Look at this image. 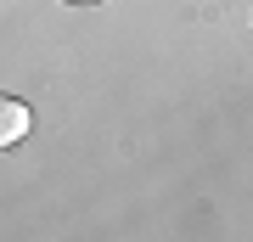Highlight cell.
I'll use <instances>...</instances> for the list:
<instances>
[{"label":"cell","instance_id":"cell-1","mask_svg":"<svg viewBox=\"0 0 253 242\" xmlns=\"http://www.w3.org/2000/svg\"><path fill=\"white\" fill-rule=\"evenodd\" d=\"M28 130H34L28 101H17V96H6V90H0V152H11V146H17Z\"/></svg>","mask_w":253,"mask_h":242},{"label":"cell","instance_id":"cell-2","mask_svg":"<svg viewBox=\"0 0 253 242\" xmlns=\"http://www.w3.org/2000/svg\"><path fill=\"white\" fill-rule=\"evenodd\" d=\"M73 6H96V0H73Z\"/></svg>","mask_w":253,"mask_h":242}]
</instances>
